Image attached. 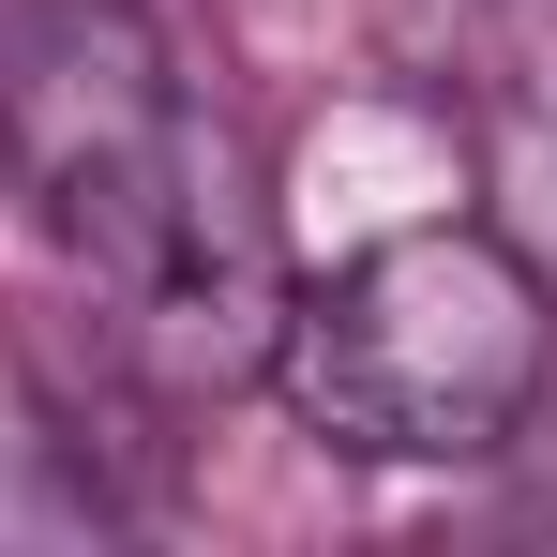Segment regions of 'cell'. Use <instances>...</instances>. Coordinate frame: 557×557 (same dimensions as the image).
Listing matches in <instances>:
<instances>
[{"label":"cell","mask_w":557,"mask_h":557,"mask_svg":"<svg viewBox=\"0 0 557 557\" xmlns=\"http://www.w3.org/2000/svg\"><path fill=\"white\" fill-rule=\"evenodd\" d=\"M272 392L347 467H482L557 392V286L467 211L376 226L362 257L286 272Z\"/></svg>","instance_id":"cell-2"},{"label":"cell","mask_w":557,"mask_h":557,"mask_svg":"<svg viewBox=\"0 0 557 557\" xmlns=\"http://www.w3.org/2000/svg\"><path fill=\"white\" fill-rule=\"evenodd\" d=\"M286 242L226 106L136 0H0V347L61 453L272 376Z\"/></svg>","instance_id":"cell-1"}]
</instances>
